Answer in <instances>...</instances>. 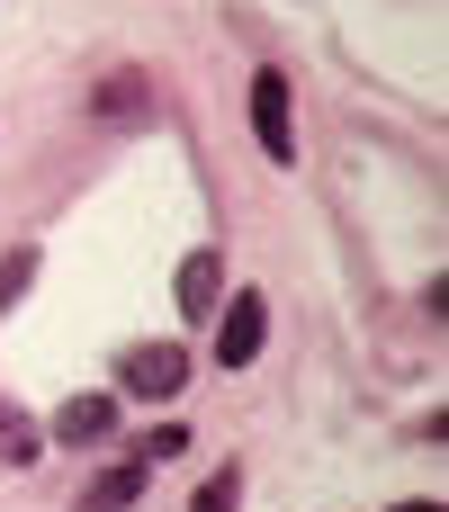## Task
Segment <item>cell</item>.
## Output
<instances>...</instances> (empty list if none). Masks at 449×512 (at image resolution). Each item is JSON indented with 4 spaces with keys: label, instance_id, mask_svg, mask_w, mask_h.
<instances>
[{
    "label": "cell",
    "instance_id": "obj_12",
    "mask_svg": "<svg viewBox=\"0 0 449 512\" xmlns=\"http://www.w3.org/2000/svg\"><path fill=\"white\" fill-rule=\"evenodd\" d=\"M396 512H441V504H396Z\"/></svg>",
    "mask_w": 449,
    "mask_h": 512
},
{
    "label": "cell",
    "instance_id": "obj_3",
    "mask_svg": "<svg viewBox=\"0 0 449 512\" xmlns=\"http://www.w3.org/2000/svg\"><path fill=\"white\" fill-rule=\"evenodd\" d=\"M180 387H189V351H180V342H135V351H126V396H153V405H162V396H180Z\"/></svg>",
    "mask_w": 449,
    "mask_h": 512
},
{
    "label": "cell",
    "instance_id": "obj_8",
    "mask_svg": "<svg viewBox=\"0 0 449 512\" xmlns=\"http://www.w3.org/2000/svg\"><path fill=\"white\" fill-rule=\"evenodd\" d=\"M99 117H144V72H117V81H99Z\"/></svg>",
    "mask_w": 449,
    "mask_h": 512
},
{
    "label": "cell",
    "instance_id": "obj_1",
    "mask_svg": "<svg viewBox=\"0 0 449 512\" xmlns=\"http://www.w3.org/2000/svg\"><path fill=\"white\" fill-rule=\"evenodd\" d=\"M252 135H261V153L288 171L297 162V117H288V72H252Z\"/></svg>",
    "mask_w": 449,
    "mask_h": 512
},
{
    "label": "cell",
    "instance_id": "obj_4",
    "mask_svg": "<svg viewBox=\"0 0 449 512\" xmlns=\"http://www.w3.org/2000/svg\"><path fill=\"white\" fill-rule=\"evenodd\" d=\"M54 441H72V450H99V441H117V396H72V405L54 414Z\"/></svg>",
    "mask_w": 449,
    "mask_h": 512
},
{
    "label": "cell",
    "instance_id": "obj_7",
    "mask_svg": "<svg viewBox=\"0 0 449 512\" xmlns=\"http://www.w3.org/2000/svg\"><path fill=\"white\" fill-rule=\"evenodd\" d=\"M36 450H45V441H36V423H27V414H18V405L0 396V459H9V468H27Z\"/></svg>",
    "mask_w": 449,
    "mask_h": 512
},
{
    "label": "cell",
    "instance_id": "obj_9",
    "mask_svg": "<svg viewBox=\"0 0 449 512\" xmlns=\"http://www.w3.org/2000/svg\"><path fill=\"white\" fill-rule=\"evenodd\" d=\"M27 288H36V252H27V243H18V252H9V261H0V306H18V297H27Z\"/></svg>",
    "mask_w": 449,
    "mask_h": 512
},
{
    "label": "cell",
    "instance_id": "obj_10",
    "mask_svg": "<svg viewBox=\"0 0 449 512\" xmlns=\"http://www.w3.org/2000/svg\"><path fill=\"white\" fill-rule=\"evenodd\" d=\"M234 495H243V468H216V477L198 486V504H189V512H234Z\"/></svg>",
    "mask_w": 449,
    "mask_h": 512
},
{
    "label": "cell",
    "instance_id": "obj_6",
    "mask_svg": "<svg viewBox=\"0 0 449 512\" xmlns=\"http://www.w3.org/2000/svg\"><path fill=\"white\" fill-rule=\"evenodd\" d=\"M135 495H144V459H135V468H108V477L81 495V512H126Z\"/></svg>",
    "mask_w": 449,
    "mask_h": 512
},
{
    "label": "cell",
    "instance_id": "obj_11",
    "mask_svg": "<svg viewBox=\"0 0 449 512\" xmlns=\"http://www.w3.org/2000/svg\"><path fill=\"white\" fill-rule=\"evenodd\" d=\"M189 450V423H153L144 432V468H162V459H180Z\"/></svg>",
    "mask_w": 449,
    "mask_h": 512
},
{
    "label": "cell",
    "instance_id": "obj_5",
    "mask_svg": "<svg viewBox=\"0 0 449 512\" xmlns=\"http://www.w3.org/2000/svg\"><path fill=\"white\" fill-rule=\"evenodd\" d=\"M216 306H225V261L198 243V252L180 261V315H216Z\"/></svg>",
    "mask_w": 449,
    "mask_h": 512
},
{
    "label": "cell",
    "instance_id": "obj_2",
    "mask_svg": "<svg viewBox=\"0 0 449 512\" xmlns=\"http://www.w3.org/2000/svg\"><path fill=\"white\" fill-rule=\"evenodd\" d=\"M270 342V306L261 297H225V324H216V369H252Z\"/></svg>",
    "mask_w": 449,
    "mask_h": 512
}]
</instances>
